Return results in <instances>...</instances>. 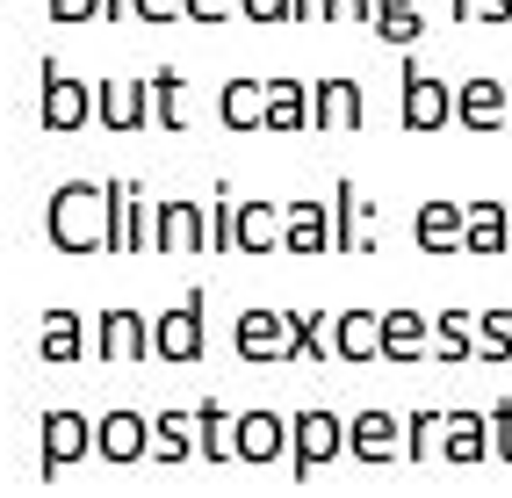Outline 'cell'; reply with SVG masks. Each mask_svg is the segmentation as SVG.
<instances>
[{"label":"cell","instance_id":"6da1fadb","mask_svg":"<svg viewBox=\"0 0 512 498\" xmlns=\"http://www.w3.org/2000/svg\"><path fill=\"white\" fill-rule=\"evenodd\" d=\"M44 239L58 253H116V195H109V181H58L44 195Z\"/></svg>","mask_w":512,"mask_h":498},{"label":"cell","instance_id":"7a4b0ae2","mask_svg":"<svg viewBox=\"0 0 512 498\" xmlns=\"http://www.w3.org/2000/svg\"><path fill=\"white\" fill-rule=\"evenodd\" d=\"M37 123L51 130V138H73V130L94 123V80L80 73H65L58 58L37 65Z\"/></svg>","mask_w":512,"mask_h":498},{"label":"cell","instance_id":"3957f363","mask_svg":"<svg viewBox=\"0 0 512 498\" xmlns=\"http://www.w3.org/2000/svg\"><path fill=\"white\" fill-rule=\"evenodd\" d=\"M339 455H347V419H339V412L311 405V412L289 419V477L296 484H311L325 462H339Z\"/></svg>","mask_w":512,"mask_h":498},{"label":"cell","instance_id":"277c9868","mask_svg":"<svg viewBox=\"0 0 512 498\" xmlns=\"http://www.w3.org/2000/svg\"><path fill=\"white\" fill-rule=\"evenodd\" d=\"M397 116H404V130H448L455 123V87L440 80V73H426L419 58H404V80H397Z\"/></svg>","mask_w":512,"mask_h":498},{"label":"cell","instance_id":"5b68a950","mask_svg":"<svg viewBox=\"0 0 512 498\" xmlns=\"http://www.w3.org/2000/svg\"><path fill=\"white\" fill-rule=\"evenodd\" d=\"M87 455H94V419L73 412V405H51L37 419V477H58V470H73Z\"/></svg>","mask_w":512,"mask_h":498},{"label":"cell","instance_id":"8992f818","mask_svg":"<svg viewBox=\"0 0 512 498\" xmlns=\"http://www.w3.org/2000/svg\"><path fill=\"white\" fill-rule=\"evenodd\" d=\"M202 347H210V332H202V289H188L174 311L152 318V361L188 369V361H202Z\"/></svg>","mask_w":512,"mask_h":498},{"label":"cell","instance_id":"52a82bcc","mask_svg":"<svg viewBox=\"0 0 512 498\" xmlns=\"http://www.w3.org/2000/svg\"><path fill=\"white\" fill-rule=\"evenodd\" d=\"M94 361H109V369L152 361V318L145 311H94Z\"/></svg>","mask_w":512,"mask_h":498},{"label":"cell","instance_id":"ba28073f","mask_svg":"<svg viewBox=\"0 0 512 498\" xmlns=\"http://www.w3.org/2000/svg\"><path fill=\"white\" fill-rule=\"evenodd\" d=\"M231 354L246 361V369L296 361V354H289V311H238V318H231Z\"/></svg>","mask_w":512,"mask_h":498},{"label":"cell","instance_id":"9c48e42d","mask_svg":"<svg viewBox=\"0 0 512 498\" xmlns=\"http://www.w3.org/2000/svg\"><path fill=\"white\" fill-rule=\"evenodd\" d=\"M152 253H210V210L195 195L152 203Z\"/></svg>","mask_w":512,"mask_h":498},{"label":"cell","instance_id":"30bf717a","mask_svg":"<svg viewBox=\"0 0 512 498\" xmlns=\"http://www.w3.org/2000/svg\"><path fill=\"white\" fill-rule=\"evenodd\" d=\"M412 239H419V253H462L469 246V203L426 195V203L412 210Z\"/></svg>","mask_w":512,"mask_h":498},{"label":"cell","instance_id":"8fae6325","mask_svg":"<svg viewBox=\"0 0 512 498\" xmlns=\"http://www.w3.org/2000/svg\"><path fill=\"white\" fill-rule=\"evenodd\" d=\"M94 123L101 130H145L152 123V80H94Z\"/></svg>","mask_w":512,"mask_h":498},{"label":"cell","instance_id":"7c38bea8","mask_svg":"<svg viewBox=\"0 0 512 498\" xmlns=\"http://www.w3.org/2000/svg\"><path fill=\"white\" fill-rule=\"evenodd\" d=\"M94 455H101V462H152V419L130 412V405L101 412V419H94Z\"/></svg>","mask_w":512,"mask_h":498},{"label":"cell","instance_id":"4fadbf2b","mask_svg":"<svg viewBox=\"0 0 512 498\" xmlns=\"http://www.w3.org/2000/svg\"><path fill=\"white\" fill-rule=\"evenodd\" d=\"M87 354H94L87 311H44V325H37V361L44 369H73V361H87Z\"/></svg>","mask_w":512,"mask_h":498},{"label":"cell","instance_id":"5bb4252c","mask_svg":"<svg viewBox=\"0 0 512 498\" xmlns=\"http://www.w3.org/2000/svg\"><path fill=\"white\" fill-rule=\"evenodd\" d=\"M361 116H368V94L354 73L311 80V130H361Z\"/></svg>","mask_w":512,"mask_h":498},{"label":"cell","instance_id":"9a60e30c","mask_svg":"<svg viewBox=\"0 0 512 498\" xmlns=\"http://www.w3.org/2000/svg\"><path fill=\"white\" fill-rule=\"evenodd\" d=\"M347 455H354V462H397V455H404V419L383 412V405L354 412V419H347Z\"/></svg>","mask_w":512,"mask_h":498},{"label":"cell","instance_id":"2e32d148","mask_svg":"<svg viewBox=\"0 0 512 498\" xmlns=\"http://www.w3.org/2000/svg\"><path fill=\"white\" fill-rule=\"evenodd\" d=\"M282 246H289L296 260L332 253V203H318V195H289V210H282Z\"/></svg>","mask_w":512,"mask_h":498},{"label":"cell","instance_id":"e0dca14e","mask_svg":"<svg viewBox=\"0 0 512 498\" xmlns=\"http://www.w3.org/2000/svg\"><path fill=\"white\" fill-rule=\"evenodd\" d=\"M512 116V94H505V80H491V73H469L462 87H455V123L462 130H498Z\"/></svg>","mask_w":512,"mask_h":498},{"label":"cell","instance_id":"ac0fdd59","mask_svg":"<svg viewBox=\"0 0 512 498\" xmlns=\"http://www.w3.org/2000/svg\"><path fill=\"white\" fill-rule=\"evenodd\" d=\"M433 354V311H383V361L390 369H412Z\"/></svg>","mask_w":512,"mask_h":498},{"label":"cell","instance_id":"d6986e66","mask_svg":"<svg viewBox=\"0 0 512 498\" xmlns=\"http://www.w3.org/2000/svg\"><path fill=\"white\" fill-rule=\"evenodd\" d=\"M332 361H383V311H332Z\"/></svg>","mask_w":512,"mask_h":498},{"label":"cell","instance_id":"ffe728a7","mask_svg":"<svg viewBox=\"0 0 512 498\" xmlns=\"http://www.w3.org/2000/svg\"><path fill=\"white\" fill-rule=\"evenodd\" d=\"M289 455V419L282 412H267V405H253V412H238V462H282Z\"/></svg>","mask_w":512,"mask_h":498},{"label":"cell","instance_id":"44dd1931","mask_svg":"<svg viewBox=\"0 0 512 498\" xmlns=\"http://www.w3.org/2000/svg\"><path fill=\"white\" fill-rule=\"evenodd\" d=\"M476 260L491 253H512V203H498V195H469V246Z\"/></svg>","mask_w":512,"mask_h":498},{"label":"cell","instance_id":"7402d4cb","mask_svg":"<svg viewBox=\"0 0 512 498\" xmlns=\"http://www.w3.org/2000/svg\"><path fill=\"white\" fill-rule=\"evenodd\" d=\"M440 462H491V412H448L440 426Z\"/></svg>","mask_w":512,"mask_h":498},{"label":"cell","instance_id":"603a6c76","mask_svg":"<svg viewBox=\"0 0 512 498\" xmlns=\"http://www.w3.org/2000/svg\"><path fill=\"white\" fill-rule=\"evenodd\" d=\"M238 253H282V203L238 195Z\"/></svg>","mask_w":512,"mask_h":498},{"label":"cell","instance_id":"cb8c5ba5","mask_svg":"<svg viewBox=\"0 0 512 498\" xmlns=\"http://www.w3.org/2000/svg\"><path fill=\"white\" fill-rule=\"evenodd\" d=\"M433 361L440 369H469L476 361V311H433Z\"/></svg>","mask_w":512,"mask_h":498},{"label":"cell","instance_id":"d4e9b609","mask_svg":"<svg viewBox=\"0 0 512 498\" xmlns=\"http://www.w3.org/2000/svg\"><path fill=\"white\" fill-rule=\"evenodd\" d=\"M217 116H224V130H267V80H224Z\"/></svg>","mask_w":512,"mask_h":498},{"label":"cell","instance_id":"484cf974","mask_svg":"<svg viewBox=\"0 0 512 498\" xmlns=\"http://www.w3.org/2000/svg\"><path fill=\"white\" fill-rule=\"evenodd\" d=\"M267 130H311V80H267Z\"/></svg>","mask_w":512,"mask_h":498},{"label":"cell","instance_id":"4316f807","mask_svg":"<svg viewBox=\"0 0 512 498\" xmlns=\"http://www.w3.org/2000/svg\"><path fill=\"white\" fill-rule=\"evenodd\" d=\"M202 455V434H195V412H152V462H188Z\"/></svg>","mask_w":512,"mask_h":498},{"label":"cell","instance_id":"83f0119b","mask_svg":"<svg viewBox=\"0 0 512 498\" xmlns=\"http://www.w3.org/2000/svg\"><path fill=\"white\" fill-rule=\"evenodd\" d=\"M152 123L166 138H188V80L174 65H152Z\"/></svg>","mask_w":512,"mask_h":498},{"label":"cell","instance_id":"f1b7e54d","mask_svg":"<svg viewBox=\"0 0 512 498\" xmlns=\"http://www.w3.org/2000/svg\"><path fill=\"white\" fill-rule=\"evenodd\" d=\"M368 29H375V37H383L390 51H412V44L426 37V15H419V0H375Z\"/></svg>","mask_w":512,"mask_h":498},{"label":"cell","instance_id":"f546056e","mask_svg":"<svg viewBox=\"0 0 512 498\" xmlns=\"http://www.w3.org/2000/svg\"><path fill=\"white\" fill-rule=\"evenodd\" d=\"M361 231H368V224H361V188L339 174V181H332V253H368Z\"/></svg>","mask_w":512,"mask_h":498},{"label":"cell","instance_id":"4dcf8cb0","mask_svg":"<svg viewBox=\"0 0 512 498\" xmlns=\"http://www.w3.org/2000/svg\"><path fill=\"white\" fill-rule=\"evenodd\" d=\"M195 434H202V462H238V419L217 405V397L195 405Z\"/></svg>","mask_w":512,"mask_h":498},{"label":"cell","instance_id":"1f68e13d","mask_svg":"<svg viewBox=\"0 0 512 498\" xmlns=\"http://www.w3.org/2000/svg\"><path fill=\"white\" fill-rule=\"evenodd\" d=\"M289 354L296 361H332V311H289Z\"/></svg>","mask_w":512,"mask_h":498},{"label":"cell","instance_id":"d6a6232c","mask_svg":"<svg viewBox=\"0 0 512 498\" xmlns=\"http://www.w3.org/2000/svg\"><path fill=\"white\" fill-rule=\"evenodd\" d=\"M476 361H491V369L512 361V311H476Z\"/></svg>","mask_w":512,"mask_h":498},{"label":"cell","instance_id":"836d02e7","mask_svg":"<svg viewBox=\"0 0 512 498\" xmlns=\"http://www.w3.org/2000/svg\"><path fill=\"white\" fill-rule=\"evenodd\" d=\"M210 253H238V203H231V181H217V203H210Z\"/></svg>","mask_w":512,"mask_h":498},{"label":"cell","instance_id":"e575fe53","mask_svg":"<svg viewBox=\"0 0 512 498\" xmlns=\"http://www.w3.org/2000/svg\"><path fill=\"white\" fill-rule=\"evenodd\" d=\"M440 426H448V412H412V419H404V455H412V462L440 455Z\"/></svg>","mask_w":512,"mask_h":498},{"label":"cell","instance_id":"d590c367","mask_svg":"<svg viewBox=\"0 0 512 498\" xmlns=\"http://www.w3.org/2000/svg\"><path fill=\"white\" fill-rule=\"evenodd\" d=\"M123 253H152V203L130 181V203H123Z\"/></svg>","mask_w":512,"mask_h":498},{"label":"cell","instance_id":"8d00e7d4","mask_svg":"<svg viewBox=\"0 0 512 498\" xmlns=\"http://www.w3.org/2000/svg\"><path fill=\"white\" fill-rule=\"evenodd\" d=\"M491 455L512 462V397H498V405H491Z\"/></svg>","mask_w":512,"mask_h":498},{"label":"cell","instance_id":"74e56055","mask_svg":"<svg viewBox=\"0 0 512 498\" xmlns=\"http://www.w3.org/2000/svg\"><path fill=\"white\" fill-rule=\"evenodd\" d=\"M246 22H296V0H238Z\"/></svg>","mask_w":512,"mask_h":498},{"label":"cell","instance_id":"f35d334b","mask_svg":"<svg viewBox=\"0 0 512 498\" xmlns=\"http://www.w3.org/2000/svg\"><path fill=\"white\" fill-rule=\"evenodd\" d=\"M130 15H138V22H188V0H130Z\"/></svg>","mask_w":512,"mask_h":498},{"label":"cell","instance_id":"ab89813d","mask_svg":"<svg viewBox=\"0 0 512 498\" xmlns=\"http://www.w3.org/2000/svg\"><path fill=\"white\" fill-rule=\"evenodd\" d=\"M101 0H51V22H94Z\"/></svg>","mask_w":512,"mask_h":498},{"label":"cell","instance_id":"60d3db41","mask_svg":"<svg viewBox=\"0 0 512 498\" xmlns=\"http://www.w3.org/2000/svg\"><path fill=\"white\" fill-rule=\"evenodd\" d=\"M375 0H325V22H368Z\"/></svg>","mask_w":512,"mask_h":498},{"label":"cell","instance_id":"b9f144b4","mask_svg":"<svg viewBox=\"0 0 512 498\" xmlns=\"http://www.w3.org/2000/svg\"><path fill=\"white\" fill-rule=\"evenodd\" d=\"M238 0H188V22H231Z\"/></svg>","mask_w":512,"mask_h":498},{"label":"cell","instance_id":"7bdbcfd3","mask_svg":"<svg viewBox=\"0 0 512 498\" xmlns=\"http://www.w3.org/2000/svg\"><path fill=\"white\" fill-rule=\"evenodd\" d=\"M476 22H491V29L512 22V0H476Z\"/></svg>","mask_w":512,"mask_h":498},{"label":"cell","instance_id":"ee69618b","mask_svg":"<svg viewBox=\"0 0 512 498\" xmlns=\"http://www.w3.org/2000/svg\"><path fill=\"white\" fill-rule=\"evenodd\" d=\"M123 8H130V0H101V22H123Z\"/></svg>","mask_w":512,"mask_h":498},{"label":"cell","instance_id":"f6af8a7d","mask_svg":"<svg viewBox=\"0 0 512 498\" xmlns=\"http://www.w3.org/2000/svg\"><path fill=\"white\" fill-rule=\"evenodd\" d=\"M448 8H455V22H476V0H448Z\"/></svg>","mask_w":512,"mask_h":498}]
</instances>
